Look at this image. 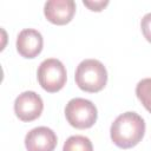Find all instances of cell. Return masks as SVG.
Masks as SVG:
<instances>
[{
  "mask_svg": "<svg viewBox=\"0 0 151 151\" xmlns=\"http://www.w3.org/2000/svg\"><path fill=\"white\" fill-rule=\"evenodd\" d=\"M27 151H53L57 146V136L50 127L38 126L25 137Z\"/></svg>",
  "mask_w": 151,
  "mask_h": 151,
  "instance_id": "7",
  "label": "cell"
},
{
  "mask_svg": "<svg viewBox=\"0 0 151 151\" xmlns=\"http://www.w3.org/2000/svg\"><path fill=\"white\" fill-rule=\"evenodd\" d=\"M44 40L40 32L33 28L22 29L17 38V51L24 58H35L42 50Z\"/></svg>",
  "mask_w": 151,
  "mask_h": 151,
  "instance_id": "8",
  "label": "cell"
},
{
  "mask_svg": "<svg viewBox=\"0 0 151 151\" xmlns=\"http://www.w3.org/2000/svg\"><path fill=\"white\" fill-rule=\"evenodd\" d=\"M37 76L40 86L50 93L60 91L66 84L67 78L64 64L55 58L45 59L39 65Z\"/></svg>",
  "mask_w": 151,
  "mask_h": 151,
  "instance_id": "3",
  "label": "cell"
},
{
  "mask_svg": "<svg viewBox=\"0 0 151 151\" xmlns=\"http://www.w3.org/2000/svg\"><path fill=\"white\" fill-rule=\"evenodd\" d=\"M136 94L143 106L151 113V78L142 79L137 84Z\"/></svg>",
  "mask_w": 151,
  "mask_h": 151,
  "instance_id": "10",
  "label": "cell"
},
{
  "mask_svg": "<svg viewBox=\"0 0 151 151\" xmlns=\"http://www.w3.org/2000/svg\"><path fill=\"white\" fill-rule=\"evenodd\" d=\"M44 109L42 99L33 91H26L19 94L14 101V112L22 122H32L40 117Z\"/></svg>",
  "mask_w": 151,
  "mask_h": 151,
  "instance_id": "5",
  "label": "cell"
},
{
  "mask_svg": "<svg viewBox=\"0 0 151 151\" xmlns=\"http://www.w3.org/2000/svg\"><path fill=\"white\" fill-rule=\"evenodd\" d=\"M144 133V119L136 112H125L118 116L110 129L112 142L120 149L136 146L143 139Z\"/></svg>",
  "mask_w": 151,
  "mask_h": 151,
  "instance_id": "1",
  "label": "cell"
},
{
  "mask_svg": "<svg viewBox=\"0 0 151 151\" xmlns=\"http://www.w3.org/2000/svg\"><path fill=\"white\" fill-rule=\"evenodd\" d=\"M74 79L80 90L94 93L105 87L107 81V72L105 66L99 60L85 59L77 66Z\"/></svg>",
  "mask_w": 151,
  "mask_h": 151,
  "instance_id": "2",
  "label": "cell"
},
{
  "mask_svg": "<svg viewBox=\"0 0 151 151\" xmlns=\"http://www.w3.org/2000/svg\"><path fill=\"white\" fill-rule=\"evenodd\" d=\"M140 28L144 34V38L151 42V13H147L143 17L140 21Z\"/></svg>",
  "mask_w": 151,
  "mask_h": 151,
  "instance_id": "11",
  "label": "cell"
},
{
  "mask_svg": "<svg viewBox=\"0 0 151 151\" xmlns=\"http://www.w3.org/2000/svg\"><path fill=\"white\" fill-rule=\"evenodd\" d=\"M83 4L88 7L91 11H96V12H100L105 6L109 5V1H83Z\"/></svg>",
  "mask_w": 151,
  "mask_h": 151,
  "instance_id": "12",
  "label": "cell"
},
{
  "mask_svg": "<svg viewBox=\"0 0 151 151\" xmlns=\"http://www.w3.org/2000/svg\"><path fill=\"white\" fill-rule=\"evenodd\" d=\"M76 13V2L73 0H50L44 6L46 19L54 25L68 24Z\"/></svg>",
  "mask_w": 151,
  "mask_h": 151,
  "instance_id": "6",
  "label": "cell"
},
{
  "mask_svg": "<svg viewBox=\"0 0 151 151\" xmlns=\"http://www.w3.org/2000/svg\"><path fill=\"white\" fill-rule=\"evenodd\" d=\"M68 124L76 129H88L94 125L98 113L94 104L84 98L71 99L65 107Z\"/></svg>",
  "mask_w": 151,
  "mask_h": 151,
  "instance_id": "4",
  "label": "cell"
},
{
  "mask_svg": "<svg viewBox=\"0 0 151 151\" xmlns=\"http://www.w3.org/2000/svg\"><path fill=\"white\" fill-rule=\"evenodd\" d=\"M63 151H93V146L85 136H71L65 142Z\"/></svg>",
  "mask_w": 151,
  "mask_h": 151,
  "instance_id": "9",
  "label": "cell"
}]
</instances>
